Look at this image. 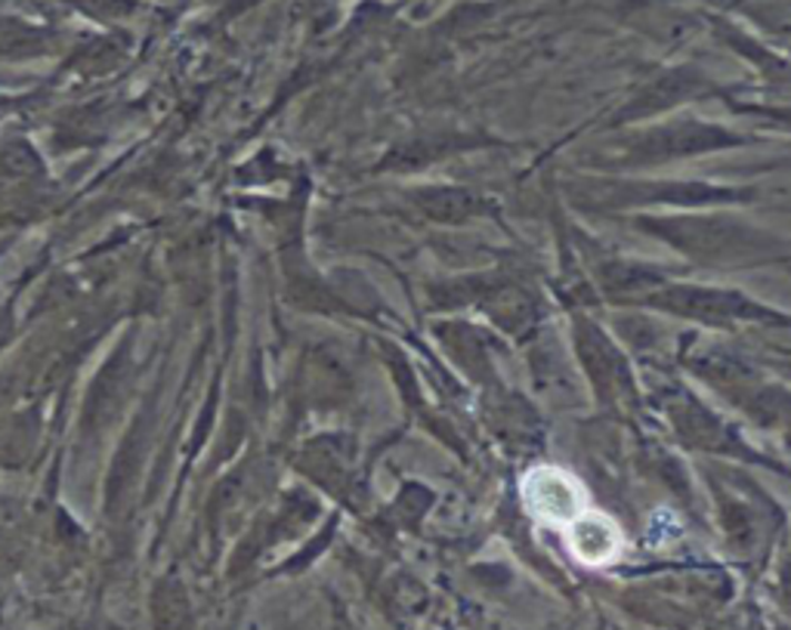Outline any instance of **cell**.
Masks as SVG:
<instances>
[{"label": "cell", "mask_w": 791, "mask_h": 630, "mask_svg": "<svg viewBox=\"0 0 791 630\" xmlns=\"http://www.w3.org/2000/svg\"><path fill=\"white\" fill-rule=\"evenodd\" d=\"M523 504L538 522L554 529H570L584 510V485L563 466H532L523 476Z\"/></svg>", "instance_id": "1"}, {"label": "cell", "mask_w": 791, "mask_h": 630, "mask_svg": "<svg viewBox=\"0 0 791 630\" xmlns=\"http://www.w3.org/2000/svg\"><path fill=\"white\" fill-rule=\"evenodd\" d=\"M572 557L584 565H610L619 560V553L625 550V534L619 529V522L597 513V510H584L579 520L566 529Z\"/></svg>", "instance_id": "2"}]
</instances>
